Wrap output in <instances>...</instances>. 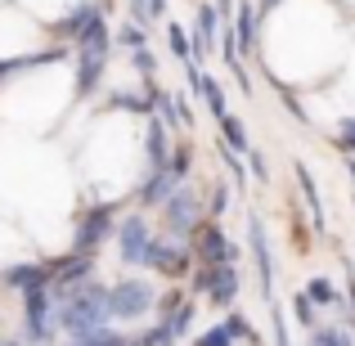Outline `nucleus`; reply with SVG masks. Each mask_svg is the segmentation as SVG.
<instances>
[{"mask_svg": "<svg viewBox=\"0 0 355 346\" xmlns=\"http://www.w3.org/2000/svg\"><path fill=\"white\" fill-rule=\"evenodd\" d=\"M54 324H59V333H68V342L108 329V324H113V320H108V284L95 275V279H86L81 288L63 293L59 302H54Z\"/></svg>", "mask_w": 355, "mask_h": 346, "instance_id": "1", "label": "nucleus"}, {"mask_svg": "<svg viewBox=\"0 0 355 346\" xmlns=\"http://www.w3.org/2000/svg\"><path fill=\"white\" fill-rule=\"evenodd\" d=\"M157 306V288L144 275H121L108 284V320L113 324H139Z\"/></svg>", "mask_w": 355, "mask_h": 346, "instance_id": "2", "label": "nucleus"}, {"mask_svg": "<svg viewBox=\"0 0 355 346\" xmlns=\"http://www.w3.org/2000/svg\"><path fill=\"white\" fill-rule=\"evenodd\" d=\"M108 50H113V32H108V23L99 18L95 27H90L86 36L77 41V95H95V86L104 81V68H108Z\"/></svg>", "mask_w": 355, "mask_h": 346, "instance_id": "3", "label": "nucleus"}, {"mask_svg": "<svg viewBox=\"0 0 355 346\" xmlns=\"http://www.w3.org/2000/svg\"><path fill=\"white\" fill-rule=\"evenodd\" d=\"M189 288H193V297H202L216 311H234L243 279H239V266H202V261H193Z\"/></svg>", "mask_w": 355, "mask_h": 346, "instance_id": "4", "label": "nucleus"}, {"mask_svg": "<svg viewBox=\"0 0 355 346\" xmlns=\"http://www.w3.org/2000/svg\"><path fill=\"white\" fill-rule=\"evenodd\" d=\"M157 211H162V239H175V243H189L193 230L207 220V211H202V193L193 189V184H180V189H175Z\"/></svg>", "mask_w": 355, "mask_h": 346, "instance_id": "5", "label": "nucleus"}, {"mask_svg": "<svg viewBox=\"0 0 355 346\" xmlns=\"http://www.w3.org/2000/svg\"><path fill=\"white\" fill-rule=\"evenodd\" d=\"M153 239H157V234L148 230L144 211H126V216L117 220V230H113V248H117L121 266H126V270H144L148 252H153Z\"/></svg>", "mask_w": 355, "mask_h": 346, "instance_id": "6", "label": "nucleus"}, {"mask_svg": "<svg viewBox=\"0 0 355 346\" xmlns=\"http://www.w3.org/2000/svg\"><path fill=\"white\" fill-rule=\"evenodd\" d=\"M113 230H117V207H113V202H90V207L77 216L72 252H81V257H99V248L113 243Z\"/></svg>", "mask_w": 355, "mask_h": 346, "instance_id": "7", "label": "nucleus"}, {"mask_svg": "<svg viewBox=\"0 0 355 346\" xmlns=\"http://www.w3.org/2000/svg\"><path fill=\"white\" fill-rule=\"evenodd\" d=\"M59 338V324H54V297L50 288H36L23 293V346H54Z\"/></svg>", "mask_w": 355, "mask_h": 346, "instance_id": "8", "label": "nucleus"}, {"mask_svg": "<svg viewBox=\"0 0 355 346\" xmlns=\"http://www.w3.org/2000/svg\"><path fill=\"white\" fill-rule=\"evenodd\" d=\"M189 248H193V261H202V266H239V243L230 239V230L220 220H202L193 230Z\"/></svg>", "mask_w": 355, "mask_h": 346, "instance_id": "9", "label": "nucleus"}, {"mask_svg": "<svg viewBox=\"0 0 355 346\" xmlns=\"http://www.w3.org/2000/svg\"><path fill=\"white\" fill-rule=\"evenodd\" d=\"M144 270H157L162 279H184L193 270V248H189V243H175V239H162V234H157Z\"/></svg>", "mask_w": 355, "mask_h": 346, "instance_id": "10", "label": "nucleus"}, {"mask_svg": "<svg viewBox=\"0 0 355 346\" xmlns=\"http://www.w3.org/2000/svg\"><path fill=\"white\" fill-rule=\"evenodd\" d=\"M248 248H252V261H257L261 293H266V302L275 306V252H270L266 225H261V216H257V211H248Z\"/></svg>", "mask_w": 355, "mask_h": 346, "instance_id": "11", "label": "nucleus"}, {"mask_svg": "<svg viewBox=\"0 0 355 346\" xmlns=\"http://www.w3.org/2000/svg\"><path fill=\"white\" fill-rule=\"evenodd\" d=\"M180 189V184L166 175V166H157V171H144V180H139V189H135V202H139V211H153V207H162L171 193Z\"/></svg>", "mask_w": 355, "mask_h": 346, "instance_id": "12", "label": "nucleus"}, {"mask_svg": "<svg viewBox=\"0 0 355 346\" xmlns=\"http://www.w3.org/2000/svg\"><path fill=\"white\" fill-rule=\"evenodd\" d=\"M104 18V5H95V0H81V5H72L68 14L59 18V36H68V45H77L81 36L90 32V27Z\"/></svg>", "mask_w": 355, "mask_h": 346, "instance_id": "13", "label": "nucleus"}, {"mask_svg": "<svg viewBox=\"0 0 355 346\" xmlns=\"http://www.w3.org/2000/svg\"><path fill=\"white\" fill-rule=\"evenodd\" d=\"M0 279H5V288H14V293L50 288V261H23V266H9Z\"/></svg>", "mask_w": 355, "mask_h": 346, "instance_id": "14", "label": "nucleus"}, {"mask_svg": "<svg viewBox=\"0 0 355 346\" xmlns=\"http://www.w3.org/2000/svg\"><path fill=\"white\" fill-rule=\"evenodd\" d=\"M139 153H144V171H157V166H166V157H171L166 126L157 117H144V144H139Z\"/></svg>", "mask_w": 355, "mask_h": 346, "instance_id": "15", "label": "nucleus"}, {"mask_svg": "<svg viewBox=\"0 0 355 346\" xmlns=\"http://www.w3.org/2000/svg\"><path fill=\"white\" fill-rule=\"evenodd\" d=\"M230 32H234V41H239V54L257 45V36H261V9L252 5V0H239V5H234V27H230Z\"/></svg>", "mask_w": 355, "mask_h": 346, "instance_id": "16", "label": "nucleus"}, {"mask_svg": "<svg viewBox=\"0 0 355 346\" xmlns=\"http://www.w3.org/2000/svg\"><path fill=\"white\" fill-rule=\"evenodd\" d=\"M293 175H297V184H302V198H306V207H311V220H315V230H329V216H324V202H320V189H315V175L306 171L302 162L293 166Z\"/></svg>", "mask_w": 355, "mask_h": 346, "instance_id": "17", "label": "nucleus"}, {"mask_svg": "<svg viewBox=\"0 0 355 346\" xmlns=\"http://www.w3.org/2000/svg\"><path fill=\"white\" fill-rule=\"evenodd\" d=\"M193 320H198V297H184V302L175 306L162 324L175 333V342H184V338H193Z\"/></svg>", "mask_w": 355, "mask_h": 346, "instance_id": "18", "label": "nucleus"}, {"mask_svg": "<svg viewBox=\"0 0 355 346\" xmlns=\"http://www.w3.org/2000/svg\"><path fill=\"white\" fill-rule=\"evenodd\" d=\"M216 126H220V144H225V148H234L239 157H248V148H252V139H248V121L230 113V117H220Z\"/></svg>", "mask_w": 355, "mask_h": 346, "instance_id": "19", "label": "nucleus"}, {"mask_svg": "<svg viewBox=\"0 0 355 346\" xmlns=\"http://www.w3.org/2000/svg\"><path fill=\"white\" fill-rule=\"evenodd\" d=\"M306 297H311L315 306H338V311H347V297L338 293V284L333 279H324V275H315V279H306V288H302Z\"/></svg>", "mask_w": 355, "mask_h": 346, "instance_id": "20", "label": "nucleus"}, {"mask_svg": "<svg viewBox=\"0 0 355 346\" xmlns=\"http://www.w3.org/2000/svg\"><path fill=\"white\" fill-rule=\"evenodd\" d=\"M311 346H355V329L351 324H315Z\"/></svg>", "mask_w": 355, "mask_h": 346, "instance_id": "21", "label": "nucleus"}, {"mask_svg": "<svg viewBox=\"0 0 355 346\" xmlns=\"http://www.w3.org/2000/svg\"><path fill=\"white\" fill-rule=\"evenodd\" d=\"M220 324L230 329V338H234V342H248V346H266V338H261V329H257V324H252V320H248L243 311H230V315H225Z\"/></svg>", "mask_w": 355, "mask_h": 346, "instance_id": "22", "label": "nucleus"}, {"mask_svg": "<svg viewBox=\"0 0 355 346\" xmlns=\"http://www.w3.org/2000/svg\"><path fill=\"white\" fill-rule=\"evenodd\" d=\"M230 198H234V184H211V193L202 198V211H207V220H220L230 211Z\"/></svg>", "mask_w": 355, "mask_h": 346, "instance_id": "23", "label": "nucleus"}, {"mask_svg": "<svg viewBox=\"0 0 355 346\" xmlns=\"http://www.w3.org/2000/svg\"><path fill=\"white\" fill-rule=\"evenodd\" d=\"M130 346H175V333L166 329L162 320H157V324H148L144 333H135V338H130Z\"/></svg>", "mask_w": 355, "mask_h": 346, "instance_id": "24", "label": "nucleus"}, {"mask_svg": "<svg viewBox=\"0 0 355 346\" xmlns=\"http://www.w3.org/2000/svg\"><path fill=\"white\" fill-rule=\"evenodd\" d=\"M189 346H239V342L230 338V329H225V324H211V329H198V333H193Z\"/></svg>", "mask_w": 355, "mask_h": 346, "instance_id": "25", "label": "nucleus"}, {"mask_svg": "<svg viewBox=\"0 0 355 346\" xmlns=\"http://www.w3.org/2000/svg\"><path fill=\"white\" fill-rule=\"evenodd\" d=\"M293 320L302 324L306 333H311L315 324H320V311H315V302H311V297H306V293H297V297H293Z\"/></svg>", "mask_w": 355, "mask_h": 346, "instance_id": "26", "label": "nucleus"}, {"mask_svg": "<svg viewBox=\"0 0 355 346\" xmlns=\"http://www.w3.org/2000/svg\"><path fill=\"white\" fill-rule=\"evenodd\" d=\"M216 153H220V162H225V171H230V180H234V189L239 184H248V162L234 153V148H225V144H216Z\"/></svg>", "mask_w": 355, "mask_h": 346, "instance_id": "27", "label": "nucleus"}, {"mask_svg": "<svg viewBox=\"0 0 355 346\" xmlns=\"http://www.w3.org/2000/svg\"><path fill=\"white\" fill-rule=\"evenodd\" d=\"M166 45H171V54L180 63H189V32L180 23H166Z\"/></svg>", "mask_w": 355, "mask_h": 346, "instance_id": "28", "label": "nucleus"}, {"mask_svg": "<svg viewBox=\"0 0 355 346\" xmlns=\"http://www.w3.org/2000/svg\"><path fill=\"white\" fill-rule=\"evenodd\" d=\"M270 346H293V333H288V320L279 306H270Z\"/></svg>", "mask_w": 355, "mask_h": 346, "instance_id": "29", "label": "nucleus"}, {"mask_svg": "<svg viewBox=\"0 0 355 346\" xmlns=\"http://www.w3.org/2000/svg\"><path fill=\"white\" fill-rule=\"evenodd\" d=\"M113 41L121 45V50H130V54H135V50H144V27H139V23H126V27H117V36H113Z\"/></svg>", "mask_w": 355, "mask_h": 346, "instance_id": "30", "label": "nucleus"}, {"mask_svg": "<svg viewBox=\"0 0 355 346\" xmlns=\"http://www.w3.org/2000/svg\"><path fill=\"white\" fill-rule=\"evenodd\" d=\"M130 63H135V72H139L144 81H157V59H153V50H148V45L130 54Z\"/></svg>", "mask_w": 355, "mask_h": 346, "instance_id": "31", "label": "nucleus"}, {"mask_svg": "<svg viewBox=\"0 0 355 346\" xmlns=\"http://www.w3.org/2000/svg\"><path fill=\"white\" fill-rule=\"evenodd\" d=\"M338 148H342L347 157H355V117H347V121L338 126Z\"/></svg>", "mask_w": 355, "mask_h": 346, "instance_id": "32", "label": "nucleus"}, {"mask_svg": "<svg viewBox=\"0 0 355 346\" xmlns=\"http://www.w3.org/2000/svg\"><path fill=\"white\" fill-rule=\"evenodd\" d=\"M248 166H252V175H257V180H261V184H266V180H270V166H266V157H261V153H257V148H248Z\"/></svg>", "mask_w": 355, "mask_h": 346, "instance_id": "33", "label": "nucleus"}, {"mask_svg": "<svg viewBox=\"0 0 355 346\" xmlns=\"http://www.w3.org/2000/svg\"><path fill=\"white\" fill-rule=\"evenodd\" d=\"M126 5H130V23L144 27L148 23V0H126Z\"/></svg>", "mask_w": 355, "mask_h": 346, "instance_id": "34", "label": "nucleus"}, {"mask_svg": "<svg viewBox=\"0 0 355 346\" xmlns=\"http://www.w3.org/2000/svg\"><path fill=\"white\" fill-rule=\"evenodd\" d=\"M166 14V0H148V23H153V18H162Z\"/></svg>", "mask_w": 355, "mask_h": 346, "instance_id": "35", "label": "nucleus"}, {"mask_svg": "<svg viewBox=\"0 0 355 346\" xmlns=\"http://www.w3.org/2000/svg\"><path fill=\"white\" fill-rule=\"evenodd\" d=\"M275 5H284V0H257V9H275Z\"/></svg>", "mask_w": 355, "mask_h": 346, "instance_id": "36", "label": "nucleus"}, {"mask_svg": "<svg viewBox=\"0 0 355 346\" xmlns=\"http://www.w3.org/2000/svg\"><path fill=\"white\" fill-rule=\"evenodd\" d=\"M347 306H351V311H355V279H351V297H347Z\"/></svg>", "mask_w": 355, "mask_h": 346, "instance_id": "37", "label": "nucleus"}, {"mask_svg": "<svg viewBox=\"0 0 355 346\" xmlns=\"http://www.w3.org/2000/svg\"><path fill=\"white\" fill-rule=\"evenodd\" d=\"M0 346H23V342H18V338H0Z\"/></svg>", "mask_w": 355, "mask_h": 346, "instance_id": "38", "label": "nucleus"}, {"mask_svg": "<svg viewBox=\"0 0 355 346\" xmlns=\"http://www.w3.org/2000/svg\"><path fill=\"white\" fill-rule=\"evenodd\" d=\"M347 166H351V180H355V157H351V162H347Z\"/></svg>", "mask_w": 355, "mask_h": 346, "instance_id": "39", "label": "nucleus"}]
</instances>
